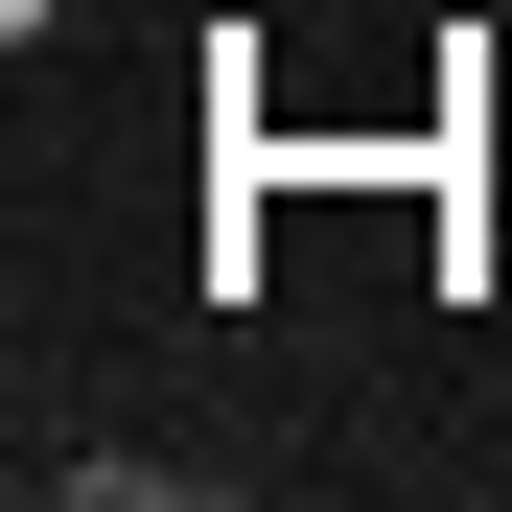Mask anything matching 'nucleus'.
I'll return each instance as SVG.
<instances>
[{"label":"nucleus","mask_w":512,"mask_h":512,"mask_svg":"<svg viewBox=\"0 0 512 512\" xmlns=\"http://www.w3.org/2000/svg\"><path fill=\"white\" fill-rule=\"evenodd\" d=\"M47 489H70V512H187L210 466H163V443H47Z\"/></svg>","instance_id":"1"}]
</instances>
